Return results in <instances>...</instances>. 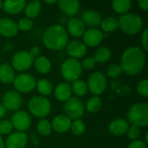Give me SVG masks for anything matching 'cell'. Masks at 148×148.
Returning a JSON list of instances; mask_svg holds the SVG:
<instances>
[{"mask_svg": "<svg viewBox=\"0 0 148 148\" xmlns=\"http://www.w3.org/2000/svg\"><path fill=\"white\" fill-rule=\"evenodd\" d=\"M70 129L75 135H82L85 132L86 127L82 120H75L73 123H71Z\"/></svg>", "mask_w": 148, "mask_h": 148, "instance_id": "cell-34", "label": "cell"}, {"mask_svg": "<svg viewBox=\"0 0 148 148\" xmlns=\"http://www.w3.org/2000/svg\"><path fill=\"white\" fill-rule=\"evenodd\" d=\"M68 30L74 37H81L83 36L86 29L82 21L77 17H71L68 21Z\"/></svg>", "mask_w": 148, "mask_h": 148, "instance_id": "cell-20", "label": "cell"}, {"mask_svg": "<svg viewBox=\"0 0 148 148\" xmlns=\"http://www.w3.org/2000/svg\"><path fill=\"white\" fill-rule=\"evenodd\" d=\"M84 25L95 28L101 24V16L99 12L94 10H85L82 14V19Z\"/></svg>", "mask_w": 148, "mask_h": 148, "instance_id": "cell-19", "label": "cell"}, {"mask_svg": "<svg viewBox=\"0 0 148 148\" xmlns=\"http://www.w3.org/2000/svg\"><path fill=\"white\" fill-rule=\"evenodd\" d=\"M101 108V100L99 96L91 97L86 104V108L89 113H97Z\"/></svg>", "mask_w": 148, "mask_h": 148, "instance_id": "cell-32", "label": "cell"}, {"mask_svg": "<svg viewBox=\"0 0 148 148\" xmlns=\"http://www.w3.org/2000/svg\"><path fill=\"white\" fill-rule=\"evenodd\" d=\"M36 87L40 94L42 95H49L53 92V85L47 79H40L37 81Z\"/></svg>", "mask_w": 148, "mask_h": 148, "instance_id": "cell-30", "label": "cell"}, {"mask_svg": "<svg viewBox=\"0 0 148 148\" xmlns=\"http://www.w3.org/2000/svg\"><path fill=\"white\" fill-rule=\"evenodd\" d=\"M61 73L62 77L67 82H75L79 79L82 73V68L81 62L73 58L65 60L61 67Z\"/></svg>", "mask_w": 148, "mask_h": 148, "instance_id": "cell-6", "label": "cell"}, {"mask_svg": "<svg viewBox=\"0 0 148 148\" xmlns=\"http://www.w3.org/2000/svg\"><path fill=\"white\" fill-rule=\"evenodd\" d=\"M36 128H37V131L38 133L42 135V136H47L49 135L50 133H51V124L49 121L45 120V119H42L41 120L37 126H36Z\"/></svg>", "mask_w": 148, "mask_h": 148, "instance_id": "cell-33", "label": "cell"}, {"mask_svg": "<svg viewBox=\"0 0 148 148\" xmlns=\"http://www.w3.org/2000/svg\"><path fill=\"white\" fill-rule=\"evenodd\" d=\"M28 143V136L22 132L10 134L5 141V147L24 148Z\"/></svg>", "mask_w": 148, "mask_h": 148, "instance_id": "cell-15", "label": "cell"}, {"mask_svg": "<svg viewBox=\"0 0 148 148\" xmlns=\"http://www.w3.org/2000/svg\"><path fill=\"white\" fill-rule=\"evenodd\" d=\"M127 120L138 127H146L148 124V105L146 102H137L134 104L127 113Z\"/></svg>", "mask_w": 148, "mask_h": 148, "instance_id": "cell-3", "label": "cell"}, {"mask_svg": "<svg viewBox=\"0 0 148 148\" xmlns=\"http://www.w3.org/2000/svg\"><path fill=\"white\" fill-rule=\"evenodd\" d=\"M22 96L16 91H8L3 96V106L6 110L16 111L22 106Z\"/></svg>", "mask_w": 148, "mask_h": 148, "instance_id": "cell-12", "label": "cell"}, {"mask_svg": "<svg viewBox=\"0 0 148 148\" xmlns=\"http://www.w3.org/2000/svg\"><path fill=\"white\" fill-rule=\"evenodd\" d=\"M34 60L35 58L29 54V51L21 50L13 56L11 60V67L18 71H25L33 65Z\"/></svg>", "mask_w": 148, "mask_h": 148, "instance_id": "cell-9", "label": "cell"}, {"mask_svg": "<svg viewBox=\"0 0 148 148\" xmlns=\"http://www.w3.org/2000/svg\"><path fill=\"white\" fill-rule=\"evenodd\" d=\"M71 120L65 114H59L54 117L51 123V127L59 134L68 132L71 127Z\"/></svg>", "mask_w": 148, "mask_h": 148, "instance_id": "cell-18", "label": "cell"}, {"mask_svg": "<svg viewBox=\"0 0 148 148\" xmlns=\"http://www.w3.org/2000/svg\"><path fill=\"white\" fill-rule=\"evenodd\" d=\"M148 142V134H146V144Z\"/></svg>", "mask_w": 148, "mask_h": 148, "instance_id": "cell-48", "label": "cell"}, {"mask_svg": "<svg viewBox=\"0 0 148 148\" xmlns=\"http://www.w3.org/2000/svg\"><path fill=\"white\" fill-rule=\"evenodd\" d=\"M141 43L143 46V49L147 51L148 50V29L146 28L142 33V36H141Z\"/></svg>", "mask_w": 148, "mask_h": 148, "instance_id": "cell-41", "label": "cell"}, {"mask_svg": "<svg viewBox=\"0 0 148 148\" xmlns=\"http://www.w3.org/2000/svg\"><path fill=\"white\" fill-rule=\"evenodd\" d=\"M36 69L41 74H48L51 69V62L49 58L43 56H39L34 60Z\"/></svg>", "mask_w": 148, "mask_h": 148, "instance_id": "cell-25", "label": "cell"}, {"mask_svg": "<svg viewBox=\"0 0 148 148\" xmlns=\"http://www.w3.org/2000/svg\"><path fill=\"white\" fill-rule=\"evenodd\" d=\"M55 97L60 101H68L72 95L71 86L67 82H61L58 84L55 89Z\"/></svg>", "mask_w": 148, "mask_h": 148, "instance_id": "cell-23", "label": "cell"}, {"mask_svg": "<svg viewBox=\"0 0 148 148\" xmlns=\"http://www.w3.org/2000/svg\"><path fill=\"white\" fill-rule=\"evenodd\" d=\"M82 69H86V70H91L93 69L95 65H96V62L95 60L94 57L90 56V57H87L86 59L83 60V62L81 63Z\"/></svg>", "mask_w": 148, "mask_h": 148, "instance_id": "cell-40", "label": "cell"}, {"mask_svg": "<svg viewBox=\"0 0 148 148\" xmlns=\"http://www.w3.org/2000/svg\"><path fill=\"white\" fill-rule=\"evenodd\" d=\"M26 6V1L25 0H7L3 3V8L5 10V12L14 15L20 13Z\"/></svg>", "mask_w": 148, "mask_h": 148, "instance_id": "cell-22", "label": "cell"}, {"mask_svg": "<svg viewBox=\"0 0 148 148\" xmlns=\"http://www.w3.org/2000/svg\"><path fill=\"white\" fill-rule=\"evenodd\" d=\"M128 127H129V124L127 121L121 118L114 120L113 121L110 122L108 126L109 132L115 136H121L127 134Z\"/></svg>", "mask_w": 148, "mask_h": 148, "instance_id": "cell-21", "label": "cell"}, {"mask_svg": "<svg viewBox=\"0 0 148 148\" xmlns=\"http://www.w3.org/2000/svg\"><path fill=\"white\" fill-rule=\"evenodd\" d=\"M16 25H17L18 30L20 29L23 31H29L33 28V22L31 19L28 17H23L18 21Z\"/></svg>", "mask_w": 148, "mask_h": 148, "instance_id": "cell-36", "label": "cell"}, {"mask_svg": "<svg viewBox=\"0 0 148 148\" xmlns=\"http://www.w3.org/2000/svg\"><path fill=\"white\" fill-rule=\"evenodd\" d=\"M67 52L70 58L80 59L87 53V46L79 40H73L67 44Z\"/></svg>", "mask_w": 148, "mask_h": 148, "instance_id": "cell-14", "label": "cell"}, {"mask_svg": "<svg viewBox=\"0 0 148 148\" xmlns=\"http://www.w3.org/2000/svg\"><path fill=\"white\" fill-rule=\"evenodd\" d=\"M82 36H83L82 42L86 46H88L91 48L98 46L101 42L102 39L104 38L102 32L96 28H90L85 30Z\"/></svg>", "mask_w": 148, "mask_h": 148, "instance_id": "cell-13", "label": "cell"}, {"mask_svg": "<svg viewBox=\"0 0 148 148\" xmlns=\"http://www.w3.org/2000/svg\"><path fill=\"white\" fill-rule=\"evenodd\" d=\"M132 3L130 0H114L112 2V7L116 13L126 14L131 8Z\"/></svg>", "mask_w": 148, "mask_h": 148, "instance_id": "cell-28", "label": "cell"}, {"mask_svg": "<svg viewBox=\"0 0 148 148\" xmlns=\"http://www.w3.org/2000/svg\"><path fill=\"white\" fill-rule=\"evenodd\" d=\"M18 33L16 23L10 18H0V35L6 37H12Z\"/></svg>", "mask_w": 148, "mask_h": 148, "instance_id": "cell-16", "label": "cell"}, {"mask_svg": "<svg viewBox=\"0 0 148 148\" xmlns=\"http://www.w3.org/2000/svg\"><path fill=\"white\" fill-rule=\"evenodd\" d=\"M15 70L9 63L0 65V82L4 84L12 83L15 79Z\"/></svg>", "mask_w": 148, "mask_h": 148, "instance_id": "cell-24", "label": "cell"}, {"mask_svg": "<svg viewBox=\"0 0 148 148\" xmlns=\"http://www.w3.org/2000/svg\"><path fill=\"white\" fill-rule=\"evenodd\" d=\"M63 109L65 115L70 120H80V118L84 114L85 105L82 100L77 97H70L65 101L63 105Z\"/></svg>", "mask_w": 148, "mask_h": 148, "instance_id": "cell-7", "label": "cell"}, {"mask_svg": "<svg viewBox=\"0 0 148 148\" xmlns=\"http://www.w3.org/2000/svg\"><path fill=\"white\" fill-rule=\"evenodd\" d=\"M57 3L62 12L69 16H75L81 8V3L77 0H60Z\"/></svg>", "mask_w": 148, "mask_h": 148, "instance_id": "cell-17", "label": "cell"}, {"mask_svg": "<svg viewBox=\"0 0 148 148\" xmlns=\"http://www.w3.org/2000/svg\"><path fill=\"white\" fill-rule=\"evenodd\" d=\"M28 108L34 116L38 118H44L49 114L51 110V104L46 97L38 95L34 96L29 100Z\"/></svg>", "mask_w": 148, "mask_h": 148, "instance_id": "cell-5", "label": "cell"}, {"mask_svg": "<svg viewBox=\"0 0 148 148\" xmlns=\"http://www.w3.org/2000/svg\"><path fill=\"white\" fill-rule=\"evenodd\" d=\"M127 134L128 139L131 140L132 141L138 140V139L140 136V127H135V126L129 127L127 129Z\"/></svg>", "mask_w": 148, "mask_h": 148, "instance_id": "cell-37", "label": "cell"}, {"mask_svg": "<svg viewBox=\"0 0 148 148\" xmlns=\"http://www.w3.org/2000/svg\"><path fill=\"white\" fill-rule=\"evenodd\" d=\"M42 42L49 49L62 50L69 42V33L62 25H51L42 35Z\"/></svg>", "mask_w": 148, "mask_h": 148, "instance_id": "cell-2", "label": "cell"}, {"mask_svg": "<svg viewBox=\"0 0 148 148\" xmlns=\"http://www.w3.org/2000/svg\"><path fill=\"white\" fill-rule=\"evenodd\" d=\"M0 148H5V144L3 142V140L1 135H0Z\"/></svg>", "mask_w": 148, "mask_h": 148, "instance_id": "cell-46", "label": "cell"}, {"mask_svg": "<svg viewBox=\"0 0 148 148\" xmlns=\"http://www.w3.org/2000/svg\"><path fill=\"white\" fill-rule=\"evenodd\" d=\"M71 89L73 91V93L77 95V96H83L87 94L88 92V87H87V83L82 81V80H76L75 82H73Z\"/></svg>", "mask_w": 148, "mask_h": 148, "instance_id": "cell-31", "label": "cell"}, {"mask_svg": "<svg viewBox=\"0 0 148 148\" xmlns=\"http://www.w3.org/2000/svg\"><path fill=\"white\" fill-rule=\"evenodd\" d=\"M137 91L142 96L148 95V81L147 79L141 80L137 85Z\"/></svg>", "mask_w": 148, "mask_h": 148, "instance_id": "cell-39", "label": "cell"}, {"mask_svg": "<svg viewBox=\"0 0 148 148\" xmlns=\"http://www.w3.org/2000/svg\"><path fill=\"white\" fill-rule=\"evenodd\" d=\"M108 81L105 75L101 72H95L88 77L87 87L88 90L95 96L101 95L107 88Z\"/></svg>", "mask_w": 148, "mask_h": 148, "instance_id": "cell-8", "label": "cell"}, {"mask_svg": "<svg viewBox=\"0 0 148 148\" xmlns=\"http://www.w3.org/2000/svg\"><path fill=\"white\" fill-rule=\"evenodd\" d=\"M13 129L12 124L10 121L7 120H3L0 121V135H6L11 133Z\"/></svg>", "mask_w": 148, "mask_h": 148, "instance_id": "cell-38", "label": "cell"}, {"mask_svg": "<svg viewBox=\"0 0 148 148\" xmlns=\"http://www.w3.org/2000/svg\"><path fill=\"white\" fill-rule=\"evenodd\" d=\"M24 9H25L26 17L31 19V18H34L39 15L41 9H42V3L38 0L30 1L29 3H26V6Z\"/></svg>", "mask_w": 148, "mask_h": 148, "instance_id": "cell-26", "label": "cell"}, {"mask_svg": "<svg viewBox=\"0 0 148 148\" xmlns=\"http://www.w3.org/2000/svg\"><path fill=\"white\" fill-rule=\"evenodd\" d=\"M11 124L13 128L18 132L27 131L31 125V118L25 111H18L15 113L11 118Z\"/></svg>", "mask_w": 148, "mask_h": 148, "instance_id": "cell-11", "label": "cell"}, {"mask_svg": "<svg viewBox=\"0 0 148 148\" xmlns=\"http://www.w3.org/2000/svg\"><path fill=\"white\" fill-rule=\"evenodd\" d=\"M111 56H112V53H111V50L109 49V48L101 47V48L97 49L96 51L95 52L94 58H95L96 63L97 62L104 63L111 58Z\"/></svg>", "mask_w": 148, "mask_h": 148, "instance_id": "cell-27", "label": "cell"}, {"mask_svg": "<svg viewBox=\"0 0 148 148\" xmlns=\"http://www.w3.org/2000/svg\"><path fill=\"white\" fill-rule=\"evenodd\" d=\"M58 1H56V0H52V1H48V0H46L45 1V3H49V4H54V3H57Z\"/></svg>", "mask_w": 148, "mask_h": 148, "instance_id": "cell-47", "label": "cell"}, {"mask_svg": "<svg viewBox=\"0 0 148 148\" xmlns=\"http://www.w3.org/2000/svg\"><path fill=\"white\" fill-rule=\"evenodd\" d=\"M13 84L16 92L29 93L36 88V78L30 74H21L15 77Z\"/></svg>", "mask_w": 148, "mask_h": 148, "instance_id": "cell-10", "label": "cell"}, {"mask_svg": "<svg viewBox=\"0 0 148 148\" xmlns=\"http://www.w3.org/2000/svg\"><path fill=\"white\" fill-rule=\"evenodd\" d=\"M119 28L127 35H136L140 33L143 28V21L141 17L135 14H124L118 20Z\"/></svg>", "mask_w": 148, "mask_h": 148, "instance_id": "cell-4", "label": "cell"}, {"mask_svg": "<svg viewBox=\"0 0 148 148\" xmlns=\"http://www.w3.org/2000/svg\"><path fill=\"white\" fill-rule=\"evenodd\" d=\"M127 148H147V144L142 140H134L132 141Z\"/></svg>", "mask_w": 148, "mask_h": 148, "instance_id": "cell-42", "label": "cell"}, {"mask_svg": "<svg viewBox=\"0 0 148 148\" xmlns=\"http://www.w3.org/2000/svg\"><path fill=\"white\" fill-rule=\"evenodd\" d=\"M101 27L106 33L115 31L119 28L118 20L114 16H108L107 18H104L103 20H101Z\"/></svg>", "mask_w": 148, "mask_h": 148, "instance_id": "cell-29", "label": "cell"}, {"mask_svg": "<svg viewBox=\"0 0 148 148\" xmlns=\"http://www.w3.org/2000/svg\"><path fill=\"white\" fill-rule=\"evenodd\" d=\"M120 65L122 72L128 75H136L143 70L146 65V55L140 47H128L122 54Z\"/></svg>", "mask_w": 148, "mask_h": 148, "instance_id": "cell-1", "label": "cell"}, {"mask_svg": "<svg viewBox=\"0 0 148 148\" xmlns=\"http://www.w3.org/2000/svg\"><path fill=\"white\" fill-rule=\"evenodd\" d=\"M7 110L5 109V108L3 106V104H0V119L3 118L6 115Z\"/></svg>", "mask_w": 148, "mask_h": 148, "instance_id": "cell-45", "label": "cell"}, {"mask_svg": "<svg viewBox=\"0 0 148 148\" xmlns=\"http://www.w3.org/2000/svg\"><path fill=\"white\" fill-rule=\"evenodd\" d=\"M138 4L140 7V9H142L145 11L148 10V1L147 0H139L138 1Z\"/></svg>", "mask_w": 148, "mask_h": 148, "instance_id": "cell-44", "label": "cell"}, {"mask_svg": "<svg viewBox=\"0 0 148 148\" xmlns=\"http://www.w3.org/2000/svg\"><path fill=\"white\" fill-rule=\"evenodd\" d=\"M107 74L111 78H116L120 76L122 74V69H121V65L117 63H113L109 65L107 69Z\"/></svg>", "mask_w": 148, "mask_h": 148, "instance_id": "cell-35", "label": "cell"}, {"mask_svg": "<svg viewBox=\"0 0 148 148\" xmlns=\"http://www.w3.org/2000/svg\"><path fill=\"white\" fill-rule=\"evenodd\" d=\"M29 52V54H30L34 58H35V57H38L39 55H40V48H39V47H32Z\"/></svg>", "mask_w": 148, "mask_h": 148, "instance_id": "cell-43", "label": "cell"}, {"mask_svg": "<svg viewBox=\"0 0 148 148\" xmlns=\"http://www.w3.org/2000/svg\"><path fill=\"white\" fill-rule=\"evenodd\" d=\"M2 8H3V2L0 0V10H1Z\"/></svg>", "mask_w": 148, "mask_h": 148, "instance_id": "cell-49", "label": "cell"}]
</instances>
